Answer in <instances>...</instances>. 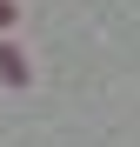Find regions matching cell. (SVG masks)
<instances>
[{
    "mask_svg": "<svg viewBox=\"0 0 140 147\" xmlns=\"http://www.w3.org/2000/svg\"><path fill=\"white\" fill-rule=\"evenodd\" d=\"M0 74H7V80H27V54H20V47H0Z\"/></svg>",
    "mask_w": 140,
    "mask_h": 147,
    "instance_id": "obj_1",
    "label": "cell"
}]
</instances>
